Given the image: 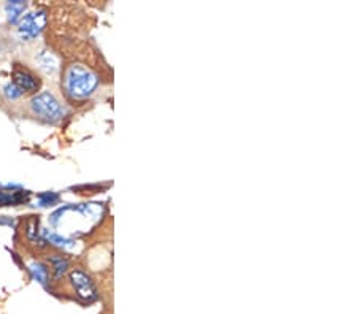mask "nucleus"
<instances>
[{
	"label": "nucleus",
	"mask_w": 357,
	"mask_h": 314,
	"mask_svg": "<svg viewBox=\"0 0 357 314\" xmlns=\"http://www.w3.org/2000/svg\"><path fill=\"white\" fill-rule=\"evenodd\" d=\"M99 78L83 65H70L66 73V89L73 99H86L94 93Z\"/></svg>",
	"instance_id": "nucleus-1"
},
{
	"label": "nucleus",
	"mask_w": 357,
	"mask_h": 314,
	"mask_svg": "<svg viewBox=\"0 0 357 314\" xmlns=\"http://www.w3.org/2000/svg\"><path fill=\"white\" fill-rule=\"evenodd\" d=\"M32 111L40 116L45 121L54 123L57 119L62 118L64 114V108L61 107L59 102H57L56 97L51 93H42L37 97H33L31 102Z\"/></svg>",
	"instance_id": "nucleus-2"
},
{
	"label": "nucleus",
	"mask_w": 357,
	"mask_h": 314,
	"mask_svg": "<svg viewBox=\"0 0 357 314\" xmlns=\"http://www.w3.org/2000/svg\"><path fill=\"white\" fill-rule=\"evenodd\" d=\"M46 21H48V18H46V11L43 10L32 11V13L26 15L18 24V32L21 38L32 40L38 37L46 26Z\"/></svg>",
	"instance_id": "nucleus-3"
},
{
	"label": "nucleus",
	"mask_w": 357,
	"mask_h": 314,
	"mask_svg": "<svg viewBox=\"0 0 357 314\" xmlns=\"http://www.w3.org/2000/svg\"><path fill=\"white\" fill-rule=\"evenodd\" d=\"M70 279H72V284L75 288V292H77V295H78V299H82L83 301H86V304H91V301L97 300L96 285L84 272H79V270L72 272Z\"/></svg>",
	"instance_id": "nucleus-4"
},
{
	"label": "nucleus",
	"mask_w": 357,
	"mask_h": 314,
	"mask_svg": "<svg viewBox=\"0 0 357 314\" xmlns=\"http://www.w3.org/2000/svg\"><path fill=\"white\" fill-rule=\"evenodd\" d=\"M15 84L22 91V93H36L40 88V81L27 70L15 72Z\"/></svg>",
	"instance_id": "nucleus-5"
},
{
	"label": "nucleus",
	"mask_w": 357,
	"mask_h": 314,
	"mask_svg": "<svg viewBox=\"0 0 357 314\" xmlns=\"http://www.w3.org/2000/svg\"><path fill=\"white\" fill-rule=\"evenodd\" d=\"M26 10V3L24 2H20V0H13V2H7L5 5V11H7V18L11 22V24H15L16 21L20 19V16L22 11Z\"/></svg>",
	"instance_id": "nucleus-6"
},
{
	"label": "nucleus",
	"mask_w": 357,
	"mask_h": 314,
	"mask_svg": "<svg viewBox=\"0 0 357 314\" xmlns=\"http://www.w3.org/2000/svg\"><path fill=\"white\" fill-rule=\"evenodd\" d=\"M43 235H45V238H46V240H48L50 243H53V244H56V246H59V248H64V249H72V248H73V244H75L73 240H70V238H66V237H62V235H59V233H54V232L43 230Z\"/></svg>",
	"instance_id": "nucleus-7"
},
{
	"label": "nucleus",
	"mask_w": 357,
	"mask_h": 314,
	"mask_svg": "<svg viewBox=\"0 0 357 314\" xmlns=\"http://www.w3.org/2000/svg\"><path fill=\"white\" fill-rule=\"evenodd\" d=\"M27 202V194L24 192H3L0 191V205H18Z\"/></svg>",
	"instance_id": "nucleus-8"
},
{
	"label": "nucleus",
	"mask_w": 357,
	"mask_h": 314,
	"mask_svg": "<svg viewBox=\"0 0 357 314\" xmlns=\"http://www.w3.org/2000/svg\"><path fill=\"white\" fill-rule=\"evenodd\" d=\"M32 273V278L36 279L37 283L46 285L48 284V268H46L43 264H40V262H33V264L31 265V268H29Z\"/></svg>",
	"instance_id": "nucleus-9"
},
{
	"label": "nucleus",
	"mask_w": 357,
	"mask_h": 314,
	"mask_svg": "<svg viewBox=\"0 0 357 314\" xmlns=\"http://www.w3.org/2000/svg\"><path fill=\"white\" fill-rule=\"evenodd\" d=\"M53 268H54V275L56 278H61L64 273L67 272V267H68V260L64 259V257H53Z\"/></svg>",
	"instance_id": "nucleus-10"
},
{
	"label": "nucleus",
	"mask_w": 357,
	"mask_h": 314,
	"mask_svg": "<svg viewBox=\"0 0 357 314\" xmlns=\"http://www.w3.org/2000/svg\"><path fill=\"white\" fill-rule=\"evenodd\" d=\"M59 200V196L54 192H43L38 196V205L40 207H53L54 203H57Z\"/></svg>",
	"instance_id": "nucleus-11"
},
{
	"label": "nucleus",
	"mask_w": 357,
	"mask_h": 314,
	"mask_svg": "<svg viewBox=\"0 0 357 314\" xmlns=\"http://www.w3.org/2000/svg\"><path fill=\"white\" fill-rule=\"evenodd\" d=\"M3 93H5V95L8 97L10 100H16V99H20V97L22 95V91H21V89L18 88V86H16L15 83H11V84H7V86H5Z\"/></svg>",
	"instance_id": "nucleus-12"
}]
</instances>
